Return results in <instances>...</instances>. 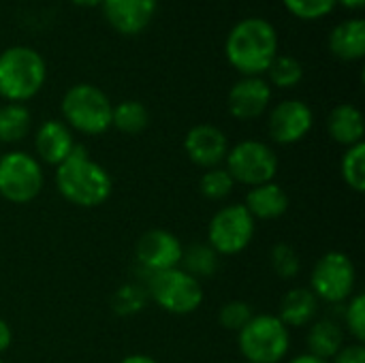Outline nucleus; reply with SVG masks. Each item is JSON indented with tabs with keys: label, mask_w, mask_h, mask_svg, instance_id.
I'll return each mask as SVG.
<instances>
[{
	"label": "nucleus",
	"mask_w": 365,
	"mask_h": 363,
	"mask_svg": "<svg viewBox=\"0 0 365 363\" xmlns=\"http://www.w3.org/2000/svg\"><path fill=\"white\" fill-rule=\"evenodd\" d=\"M56 184L60 195L77 208H98L103 205L113 188L111 175L98 163H94L88 150L79 143L73 145L71 154L62 165H58Z\"/></svg>",
	"instance_id": "nucleus-1"
},
{
	"label": "nucleus",
	"mask_w": 365,
	"mask_h": 363,
	"mask_svg": "<svg viewBox=\"0 0 365 363\" xmlns=\"http://www.w3.org/2000/svg\"><path fill=\"white\" fill-rule=\"evenodd\" d=\"M225 51L244 77H259L278 56V34L269 21L248 17L229 32Z\"/></svg>",
	"instance_id": "nucleus-2"
},
{
	"label": "nucleus",
	"mask_w": 365,
	"mask_h": 363,
	"mask_svg": "<svg viewBox=\"0 0 365 363\" xmlns=\"http://www.w3.org/2000/svg\"><path fill=\"white\" fill-rule=\"evenodd\" d=\"M45 60L30 47H9L0 53V96L9 103L32 98L45 83Z\"/></svg>",
	"instance_id": "nucleus-3"
},
{
	"label": "nucleus",
	"mask_w": 365,
	"mask_h": 363,
	"mask_svg": "<svg viewBox=\"0 0 365 363\" xmlns=\"http://www.w3.org/2000/svg\"><path fill=\"white\" fill-rule=\"evenodd\" d=\"M237 344L244 359L250 363H280L291 347L289 327L274 315H255L250 323L237 332Z\"/></svg>",
	"instance_id": "nucleus-4"
},
{
	"label": "nucleus",
	"mask_w": 365,
	"mask_h": 363,
	"mask_svg": "<svg viewBox=\"0 0 365 363\" xmlns=\"http://www.w3.org/2000/svg\"><path fill=\"white\" fill-rule=\"evenodd\" d=\"M113 105L107 94L92 83H77L62 98V113L71 128L83 135H101L111 126Z\"/></svg>",
	"instance_id": "nucleus-5"
},
{
	"label": "nucleus",
	"mask_w": 365,
	"mask_h": 363,
	"mask_svg": "<svg viewBox=\"0 0 365 363\" xmlns=\"http://www.w3.org/2000/svg\"><path fill=\"white\" fill-rule=\"evenodd\" d=\"M145 293L163 310H167L169 315H178V317H184V315L199 310V306L203 302L201 282L197 278L188 276L180 267L150 274Z\"/></svg>",
	"instance_id": "nucleus-6"
},
{
	"label": "nucleus",
	"mask_w": 365,
	"mask_h": 363,
	"mask_svg": "<svg viewBox=\"0 0 365 363\" xmlns=\"http://www.w3.org/2000/svg\"><path fill=\"white\" fill-rule=\"evenodd\" d=\"M225 160H227V173L233 178V182H240L250 188L274 182L278 173L276 152L267 143L257 139L240 141L227 152Z\"/></svg>",
	"instance_id": "nucleus-7"
},
{
	"label": "nucleus",
	"mask_w": 365,
	"mask_h": 363,
	"mask_svg": "<svg viewBox=\"0 0 365 363\" xmlns=\"http://www.w3.org/2000/svg\"><path fill=\"white\" fill-rule=\"evenodd\" d=\"M357 282V270L349 255L331 250L323 255L310 278V291L317 295V300L329 302V304H342L353 297Z\"/></svg>",
	"instance_id": "nucleus-8"
},
{
	"label": "nucleus",
	"mask_w": 365,
	"mask_h": 363,
	"mask_svg": "<svg viewBox=\"0 0 365 363\" xmlns=\"http://www.w3.org/2000/svg\"><path fill=\"white\" fill-rule=\"evenodd\" d=\"M43 190L41 163L26 152L0 156V197L11 203H30Z\"/></svg>",
	"instance_id": "nucleus-9"
},
{
	"label": "nucleus",
	"mask_w": 365,
	"mask_h": 363,
	"mask_svg": "<svg viewBox=\"0 0 365 363\" xmlns=\"http://www.w3.org/2000/svg\"><path fill=\"white\" fill-rule=\"evenodd\" d=\"M255 237V218L242 203L218 210L207 227V244L216 255H240L250 246Z\"/></svg>",
	"instance_id": "nucleus-10"
},
{
	"label": "nucleus",
	"mask_w": 365,
	"mask_h": 363,
	"mask_svg": "<svg viewBox=\"0 0 365 363\" xmlns=\"http://www.w3.org/2000/svg\"><path fill=\"white\" fill-rule=\"evenodd\" d=\"M312 111L304 101H282L269 113V137L280 145H291L302 141L312 128Z\"/></svg>",
	"instance_id": "nucleus-11"
},
{
	"label": "nucleus",
	"mask_w": 365,
	"mask_h": 363,
	"mask_svg": "<svg viewBox=\"0 0 365 363\" xmlns=\"http://www.w3.org/2000/svg\"><path fill=\"white\" fill-rule=\"evenodd\" d=\"M182 244L180 240L163 229H152L148 233H143L135 246V255L137 261L150 272H165V270H173L180 265L182 261Z\"/></svg>",
	"instance_id": "nucleus-12"
},
{
	"label": "nucleus",
	"mask_w": 365,
	"mask_h": 363,
	"mask_svg": "<svg viewBox=\"0 0 365 363\" xmlns=\"http://www.w3.org/2000/svg\"><path fill=\"white\" fill-rule=\"evenodd\" d=\"M184 150L195 165L203 169H214L227 158L229 141H227V135L218 126L197 124L186 133Z\"/></svg>",
	"instance_id": "nucleus-13"
},
{
	"label": "nucleus",
	"mask_w": 365,
	"mask_h": 363,
	"mask_svg": "<svg viewBox=\"0 0 365 363\" xmlns=\"http://www.w3.org/2000/svg\"><path fill=\"white\" fill-rule=\"evenodd\" d=\"M272 101V88L261 77H244L229 92V111L237 120H257Z\"/></svg>",
	"instance_id": "nucleus-14"
},
{
	"label": "nucleus",
	"mask_w": 365,
	"mask_h": 363,
	"mask_svg": "<svg viewBox=\"0 0 365 363\" xmlns=\"http://www.w3.org/2000/svg\"><path fill=\"white\" fill-rule=\"evenodd\" d=\"M158 0H103L105 19L120 34H139L154 17Z\"/></svg>",
	"instance_id": "nucleus-15"
},
{
	"label": "nucleus",
	"mask_w": 365,
	"mask_h": 363,
	"mask_svg": "<svg viewBox=\"0 0 365 363\" xmlns=\"http://www.w3.org/2000/svg\"><path fill=\"white\" fill-rule=\"evenodd\" d=\"M73 145H75V141H73L71 128L58 120H47L45 124H41V128L36 131V137H34V148H36L38 158L43 163L56 165V167L66 160Z\"/></svg>",
	"instance_id": "nucleus-16"
},
{
	"label": "nucleus",
	"mask_w": 365,
	"mask_h": 363,
	"mask_svg": "<svg viewBox=\"0 0 365 363\" xmlns=\"http://www.w3.org/2000/svg\"><path fill=\"white\" fill-rule=\"evenodd\" d=\"M244 208L257 220H276L289 210V195L276 182H267L261 186H252L246 195Z\"/></svg>",
	"instance_id": "nucleus-17"
},
{
	"label": "nucleus",
	"mask_w": 365,
	"mask_h": 363,
	"mask_svg": "<svg viewBox=\"0 0 365 363\" xmlns=\"http://www.w3.org/2000/svg\"><path fill=\"white\" fill-rule=\"evenodd\" d=\"M327 131L336 143L346 148L364 143V116L355 105H338L327 118Z\"/></svg>",
	"instance_id": "nucleus-18"
},
{
	"label": "nucleus",
	"mask_w": 365,
	"mask_h": 363,
	"mask_svg": "<svg viewBox=\"0 0 365 363\" xmlns=\"http://www.w3.org/2000/svg\"><path fill=\"white\" fill-rule=\"evenodd\" d=\"M319 312V300L310 289H291L282 302L278 319L284 327H308Z\"/></svg>",
	"instance_id": "nucleus-19"
},
{
	"label": "nucleus",
	"mask_w": 365,
	"mask_h": 363,
	"mask_svg": "<svg viewBox=\"0 0 365 363\" xmlns=\"http://www.w3.org/2000/svg\"><path fill=\"white\" fill-rule=\"evenodd\" d=\"M329 49L340 60H359L365 53V21L355 17L338 24L329 34Z\"/></svg>",
	"instance_id": "nucleus-20"
},
{
	"label": "nucleus",
	"mask_w": 365,
	"mask_h": 363,
	"mask_svg": "<svg viewBox=\"0 0 365 363\" xmlns=\"http://www.w3.org/2000/svg\"><path fill=\"white\" fill-rule=\"evenodd\" d=\"M342 347H344V332H342L340 323H336L331 319L312 323V327L308 332V353L310 355L329 362L338 355V351Z\"/></svg>",
	"instance_id": "nucleus-21"
},
{
	"label": "nucleus",
	"mask_w": 365,
	"mask_h": 363,
	"mask_svg": "<svg viewBox=\"0 0 365 363\" xmlns=\"http://www.w3.org/2000/svg\"><path fill=\"white\" fill-rule=\"evenodd\" d=\"M184 272L201 282V278H212L218 272V255L210 244H192L182 252Z\"/></svg>",
	"instance_id": "nucleus-22"
},
{
	"label": "nucleus",
	"mask_w": 365,
	"mask_h": 363,
	"mask_svg": "<svg viewBox=\"0 0 365 363\" xmlns=\"http://www.w3.org/2000/svg\"><path fill=\"white\" fill-rule=\"evenodd\" d=\"M30 111L21 103H9L0 107V141L17 143L30 131Z\"/></svg>",
	"instance_id": "nucleus-23"
},
{
	"label": "nucleus",
	"mask_w": 365,
	"mask_h": 363,
	"mask_svg": "<svg viewBox=\"0 0 365 363\" xmlns=\"http://www.w3.org/2000/svg\"><path fill=\"white\" fill-rule=\"evenodd\" d=\"M150 122V113L143 103L139 101H124L113 107L111 111V126H115L120 133L137 135L141 133Z\"/></svg>",
	"instance_id": "nucleus-24"
},
{
	"label": "nucleus",
	"mask_w": 365,
	"mask_h": 363,
	"mask_svg": "<svg viewBox=\"0 0 365 363\" xmlns=\"http://www.w3.org/2000/svg\"><path fill=\"white\" fill-rule=\"evenodd\" d=\"M342 180L346 182V186L355 193H364L365 190V145L357 143L353 148L346 150L342 165Z\"/></svg>",
	"instance_id": "nucleus-25"
},
{
	"label": "nucleus",
	"mask_w": 365,
	"mask_h": 363,
	"mask_svg": "<svg viewBox=\"0 0 365 363\" xmlns=\"http://www.w3.org/2000/svg\"><path fill=\"white\" fill-rule=\"evenodd\" d=\"M269 79L278 88H293L302 81L304 77V66L297 58L293 56H276L272 64L267 66Z\"/></svg>",
	"instance_id": "nucleus-26"
},
{
	"label": "nucleus",
	"mask_w": 365,
	"mask_h": 363,
	"mask_svg": "<svg viewBox=\"0 0 365 363\" xmlns=\"http://www.w3.org/2000/svg\"><path fill=\"white\" fill-rule=\"evenodd\" d=\"M233 186H235V182L227 173V169H218V167L207 169L203 173L201 182H199L201 195L205 199H210V201H222V199H227L233 193Z\"/></svg>",
	"instance_id": "nucleus-27"
},
{
	"label": "nucleus",
	"mask_w": 365,
	"mask_h": 363,
	"mask_svg": "<svg viewBox=\"0 0 365 363\" xmlns=\"http://www.w3.org/2000/svg\"><path fill=\"white\" fill-rule=\"evenodd\" d=\"M145 291L137 285H124L115 291L113 300H111V306L118 315L122 317H130V315H137L143 306H145Z\"/></svg>",
	"instance_id": "nucleus-28"
},
{
	"label": "nucleus",
	"mask_w": 365,
	"mask_h": 363,
	"mask_svg": "<svg viewBox=\"0 0 365 363\" xmlns=\"http://www.w3.org/2000/svg\"><path fill=\"white\" fill-rule=\"evenodd\" d=\"M272 267L276 272V276H280L282 280H291L299 274V255L295 252L293 246L289 244H276L272 248Z\"/></svg>",
	"instance_id": "nucleus-29"
},
{
	"label": "nucleus",
	"mask_w": 365,
	"mask_h": 363,
	"mask_svg": "<svg viewBox=\"0 0 365 363\" xmlns=\"http://www.w3.org/2000/svg\"><path fill=\"white\" fill-rule=\"evenodd\" d=\"M252 317H255V312H252L250 304H246V302H229V304H225L220 308L218 323H220V327H225L229 332H240L250 323Z\"/></svg>",
	"instance_id": "nucleus-30"
},
{
	"label": "nucleus",
	"mask_w": 365,
	"mask_h": 363,
	"mask_svg": "<svg viewBox=\"0 0 365 363\" xmlns=\"http://www.w3.org/2000/svg\"><path fill=\"white\" fill-rule=\"evenodd\" d=\"M284 6L299 19H321L331 13L336 0H282Z\"/></svg>",
	"instance_id": "nucleus-31"
},
{
	"label": "nucleus",
	"mask_w": 365,
	"mask_h": 363,
	"mask_svg": "<svg viewBox=\"0 0 365 363\" xmlns=\"http://www.w3.org/2000/svg\"><path fill=\"white\" fill-rule=\"evenodd\" d=\"M344 323L349 327V334L355 338V342L365 340V297L361 293L353 295L349 300L346 312H344Z\"/></svg>",
	"instance_id": "nucleus-32"
},
{
	"label": "nucleus",
	"mask_w": 365,
	"mask_h": 363,
	"mask_svg": "<svg viewBox=\"0 0 365 363\" xmlns=\"http://www.w3.org/2000/svg\"><path fill=\"white\" fill-rule=\"evenodd\" d=\"M331 363H365V349L364 344L355 342L349 347H342L338 351V355L334 357Z\"/></svg>",
	"instance_id": "nucleus-33"
},
{
	"label": "nucleus",
	"mask_w": 365,
	"mask_h": 363,
	"mask_svg": "<svg viewBox=\"0 0 365 363\" xmlns=\"http://www.w3.org/2000/svg\"><path fill=\"white\" fill-rule=\"evenodd\" d=\"M11 340H13V334H11L9 323L4 319H0V353H4L11 347Z\"/></svg>",
	"instance_id": "nucleus-34"
},
{
	"label": "nucleus",
	"mask_w": 365,
	"mask_h": 363,
	"mask_svg": "<svg viewBox=\"0 0 365 363\" xmlns=\"http://www.w3.org/2000/svg\"><path fill=\"white\" fill-rule=\"evenodd\" d=\"M120 363H158L154 362L152 357H148V355H128V357H124Z\"/></svg>",
	"instance_id": "nucleus-35"
},
{
	"label": "nucleus",
	"mask_w": 365,
	"mask_h": 363,
	"mask_svg": "<svg viewBox=\"0 0 365 363\" xmlns=\"http://www.w3.org/2000/svg\"><path fill=\"white\" fill-rule=\"evenodd\" d=\"M289 363H329V362H325V359H319V357H314V355L306 353V355H299V357L291 359Z\"/></svg>",
	"instance_id": "nucleus-36"
},
{
	"label": "nucleus",
	"mask_w": 365,
	"mask_h": 363,
	"mask_svg": "<svg viewBox=\"0 0 365 363\" xmlns=\"http://www.w3.org/2000/svg\"><path fill=\"white\" fill-rule=\"evenodd\" d=\"M342 4V6H349V9H361L365 4V0H336V4Z\"/></svg>",
	"instance_id": "nucleus-37"
},
{
	"label": "nucleus",
	"mask_w": 365,
	"mask_h": 363,
	"mask_svg": "<svg viewBox=\"0 0 365 363\" xmlns=\"http://www.w3.org/2000/svg\"><path fill=\"white\" fill-rule=\"evenodd\" d=\"M75 4H79V6H98V4H103V0H73Z\"/></svg>",
	"instance_id": "nucleus-38"
},
{
	"label": "nucleus",
	"mask_w": 365,
	"mask_h": 363,
	"mask_svg": "<svg viewBox=\"0 0 365 363\" xmlns=\"http://www.w3.org/2000/svg\"><path fill=\"white\" fill-rule=\"evenodd\" d=\"M0 363H4V362H2V359H0Z\"/></svg>",
	"instance_id": "nucleus-39"
},
{
	"label": "nucleus",
	"mask_w": 365,
	"mask_h": 363,
	"mask_svg": "<svg viewBox=\"0 0 365 363\" xmlns=\"http://www.w3.org/2000/svg\"><path fill=\"white\" fill-rule=\"evenodd\" d=\"M244 363H250V362H244Z\"/></svg>",
	"instance_id": "nucleus-40"
}]
</instances>
